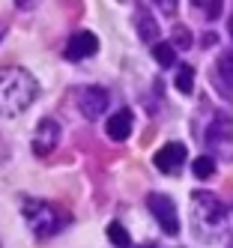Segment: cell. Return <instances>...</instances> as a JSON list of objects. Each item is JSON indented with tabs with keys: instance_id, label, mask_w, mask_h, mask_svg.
<instances>
[{
	"instance_id": "obj_8",
	"label": "cell",
	"mask_w": 233,
	"mask_h": 248,
	"mask_svg": "<svg viewBox=\"0 0 233 248\" xmlns=\"http://www.w3.org/2000/svg\"><path fill=\"white\" fill-rule=\"evenodd\" d=\"M153 162L161 173H176L179 168H183L186 162V147L183 144H165L155 155H153Z\"/></svg>"
},
{
	"instance_id": "obj_12",
	"label": "cell",
	"mask_w": 233,
	"mask_h": 248,
	"mask_svg": "<svg viewBox=\"0 0 233 248\" xmlns=\"http://www.w3.org/2000/svg\"><path fill=\"white\" fill-rule=\"evenodd\" d=\"M135 24H138V33H140V39L143 42H153V45H158V24L150 18V12L143 9V6H138V12H135Z\"/></svg>"
},
{
	"instance_id": "obj_3",
	"label": "cell",
	"mask_w": 233,
	"mask_h": 248,
	"mask_svg": "<svg viewBox=\"0 0 233 248\" xmlns=\"http://www.w3.org/2000/svg\"><path fill=\"white\" fill-rule=\"evenodd\" d=\"M147 206H150L153 218L161 224L165 233H171V236L179 233V216H176V206H173V201L168 198V194H158V191L147 194Z\"/></svg>"
},
{
	"instance_id": "obj_26",
	"label": "cell",
	"mask_w": 233,
	"mask_h": 248,
	"mask_svg": "<svg viewBox=\"0 0 233 248\" xmlns=\"http://www.w3.org/2000/svg\"><path fill=\"white\" fill-rule=\"evenodd\" d=\"M227 248H233V239H230V242H227Z\"/></svg>"
},
{
	"instance_id": "obj_22",
	"label": "cell",
	"mask_w": 233,
	"mask_h": 248,
	"mask_svg": "<svg viewBox=\"0 0 233 248\" xmlns=\"http://www.w3.org/2000/svg\"><path fill=\"white\" fill-rule=\"evenodd\" d=\"M3 36H6V21H0V42H3Z\"/></svg>"
},
{
	"instance_id": "obj_18",
	"label": "cell",
	"mask_w": 233,
	"mask_h": 248,
	"mask_svg": "<svg viewBox=\"0 0 233 248\" xmlns=\"http://www.w3.org/2000/svg\"><path fill=\"white\" fill-rule=\"evenodd\" d=\"M173 42H176V48H191V30L176 24L173 27Z\"/></svg>"
},
{
	"instance_id": "obj_5",
	"label": "cell",
	"mask_w": 233,
	"mask_h": 248,
	"mask_svg": "<svg viewBox=\"0 0 233 248\" xmlns=\"http://www.w3.org/2000/svg\"><path fill=\"white\" fill-rule=\"evenodd\" d=\"M60 135H63V129H60L57 120H51V117L39 120V126H36V132H33V153L36 155L54 153L57 144H60Z\"/></svg>"
},
{
	"instance_id": "obj_10",
	"label": "cell",
	"mask_w": 233,
	"mask_h": 248,
	"mask_svg": "<svg viewBox=\"0 0 233 248\" xmlns=\"http://www.w3.org/2000/svg\"><path fill=\"white\" fill-rule=\"evenodd\" d=\"M215 84L221 87V93L227 99H233V48L224 51L218 63H215Z\"/></svg>"
},
{
	"instance_id": "obj_24",
	"label": "cell",
	"mask_w": 233,
	"mask_h": 248,
	"mask_svg": "<svg viewBox=\"0 0 233 248\" xmlns=\"http://www.w3.org/2000/svg\"><path fill=\"white\" fill-rule=\"evenodd\" d=\"M0 158H3V144H0Z\"/></svg>"
},
{
	"instance_id": "obj_16",
	"label": "cell",
	"mask_w": 233,
	"mask_h": 248,
	"mask_svg": "<svg viewBox=\"0 0 233 248\" xmlns=\"http://www.w3.org/2000/svg\"><path fill=\"white\" fill-rule=\"evenodd\" d=\"M191 3L201 9L209 21H215V18L221 15V9H224V0H191Z\"/></svg>"
},
{
	"instance_id": "obj_19",
	"label": "cell",
	"mask_w": 233,
	"mask_h": 248,
	"mask_svg": "<svg viewBox=\"0 0 233 248\" xmlns=\"http://www.w3.org/2000/svg\"><path fill=\"white\" fill-rule=\"evenodd\" d=\"M153 3L161 9V15H173L176 6H179V0H153Z\"/></svg>"
},
{
	"instance_id": "obj_21",
	"label": "cell",
	"mask_w": 233,
	"mask_h": 248,
	"mask_svg": "<svg viewBox=\"0 0 233 248\" xmlns=\"http://www.w3.org/2000/svg\"><path fill=\"white\" fill-rule=\"evenodd\" d=\"M215 42H218V36H215V33H206V36H203V45H206V48H212Z\"/></svg>"
},
{
	"instance_id": "obj_20",
	"label": "cell",
	"mask_w": 233,
	"mask_h": 248,
	"mask_svg": "<svg viewBox=\"0 0 233 248\" xmlns=\"http://www.w3.org/2000/svg\"><path fill=\"white\" fill-rule=\"evenodd\" d=\"M15 6H18V9H33L36 0H15Z\"/></svg>"
},
{
	"instance_id": "obj_25",
	"label": "cell",
	"mask_w": 233,
	"mask_h": 248,
	"mask_svg": "<svg viewBox=\"0 0 233 248\" xmlns=\"http://www.w3.org/2000/svg\"><path fill=\"white\" fill-rule=\"evenodd\" d=\"M140 248H155V245H140Z\"/></svg>"
},
{
	"instance_id": "obj_4",
	"label": "cell",
	"mask_w": 233,
	"mask_h": 248,
	"mask_svg": "<svg viewBox=\"0 0 233 248\" xmlns=\"http://www.w3.org/2000/svg\"><path fill=\"white\" fill-rule=\"evenodd\" d=\"M194 221H203L209 230H215L221 221H224V206H221V201L215 198V194H209V191H194Z\"/></svg>"
},
{
	"instance_id": "obj_15",
	"label": "cell",
	"mask_w": 233,
	"mask_h": 248,
	"mask_svg": "<svg viewBox=\"0 0 233 248\" xmlns=\"http://www.w3.org/2000/svg\"><path fill=\"white\" fill-rule=\"evenodd\" d=\"M176 90L186 93V96L194 90V69L191 66H179V72H176Z\"/></svg>"
},
{
	"instance_id": "obj_11",
	"label": "cell",
	"mask_w": 233,
	"mask_h": 248,
	"mask_svg": "<svg viewBox=\"0 0 233 248\" xmlns=\"http://www.w3.org/2000/svg\"><path fill=\"white\" fill-rule=\"evenodd\" d=\"M233 138V120L227 114H218L212 123H209V129H206V144L209 147H221L224 140Z\"/></svg>"
},
{
	"instance_id": "obj_6",
	"label": "cell",
	"mask_w": 233,
	"mask_h": 248,
	"mask_svg": "<svg viewBox=\"0 0 233 248\" xmlns=\"http://www.w3.org/2000/svg\"><path fill=\"white\" fill-rule=\"evenodd\" d=\"M108 102H111V96H108L105 87H84L78 93V108L87 120H99L108 111Z\"/></svg>"
},
{
	"instance_id": "obj_14",
	"label": "cell",
	"mask_w": 233,
	"mask_h": 248,
	"mask_svg": "<svg viewBox=\"0 0 233 248\" xmlns=\"http://www.w3.org/2000/svg\"><path fill=\"white\" fill-rule=\"evenodd\" d=\"M191 170H194L197 180H209V176L215 173V158H212V155H201V158H194Z\"/></svg>"
},
{
	"instance_id": "obj_17",
	"label": "cell",
	"mask_w": 233,
	"mask_h": 248,
	"mask_svg": "<svg viewBox=\"0 0 233 248\" xmlns=\"http://www.w3.org/2000/svg\"><path fill=\"white\" fill-rule=\"evenodd\" d=\"M108 239H111L117 248H129V233H125V227L120 224V221H111V224H108Z\"/></svg>"
},
{
	"instance_id": "obj_23",
	"label": "cell",
	"mask_w": 233,
	"mask_h": 248,
	"mask_svg": "<svg viewBox=\"0 0 233 248\" xmlns=\"http://www.w3.org/2000/svg\"><path fill=\"white\" fill-rule=\"evenodd\" d=\"M227 30H230V36H233V18H230V24H227Z\"/></svg>"
},
{
	"instance_id": "obj_13",
	"label": "cell",
	"mask_w": 233,
	"mask_h": 248,
	"mask_svg": "<svg viewBox=\"0 0 233 248\" xmlns=\"http://www.w3.org/2000/svg\"><path fill=\"white\" fill-rule=\"evenodd\" d=\"M153 57L158 60V66H173L176 63V51H173L171 42H158V45H153Z\"/></svg>"
},
{
	"instance_id": "obj_1",
	"label": "cell",
	"mask_w": 233,
	"mask_h": 248,
	"mask_svg": "<svg viewBox=\"0 0 233 248\" xmlns=\"http://www.w3.org/2000/svg\"><path fill=\"white\" fill-rule=\"evenodd\" d=\"M39 96L36 78L21 66H3L0 69V117H18L24 114Z\"/></svg>"
},
{
	"instance_id": "obj_7",
	"label": "cell",
	"mask_w": 233,
	"mask_h": 248,
	"mask_svg": "<svg viewBox=\"0 0 233 248\" xmlns=\"http://www.w3.org/2000/svg\"><path fill=\"white\" fill-rule=\"evenodd\" d=\"M96 51H99L96 33L81 30V33H75V36H69V42H66V60H84V57H93Z\"/></svg>"
},
{
	"instance_id": "obj_2",
	"label": "cell",
	"mask_w": 233,
	"mask_h": 248,
	"mask_svg": "<svg viewBox=\"0 0 233 248\" xmlns=\"http://www.w3.org/2000/svg\"><path fill=\"white\" fill-rule=\"evenodd\" d=\"M21 216L27 218L33 233L42 236V239L60 233V230L72 221L66 209H60L57 203H51V201H42V198H24L21 201Z\"/></svg>"
},
{
	"instance_id": "obj_9",
	"label": "cell",
	"mask_w": 233,
	"mask_h": 248,
	"mask_svg": "<svg viewBox=\"0 0 233 248\" xmlns=\"http://www.w3.org/2000/svg\"><path fill=\"white\" fill-rule=\"evenodd\" d=\"M132 126H135V114L129 108H120L117 114L108 117L105 132H108V138H111V140H125V138L132 135Z\"/></svg>"
}]
</instances>
